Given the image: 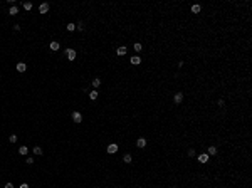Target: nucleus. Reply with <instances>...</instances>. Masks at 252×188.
<instances>
[{"mask_svg": "<svg viewBox=\"0 0 252 188\" xmlns=\"http://www.w3.org/2000/svg\"><path fill=\"white\" fill-rule=\"evenodd\" d=\"M72 121H74V123H77V124L82 121V114H81L79 111H74V113H72Z\"/></svg>", "mask_w": 252, "mask_h": 188, "instance_id": "1", "label": "nucleus"}, {"mask_svg": "<svg viewBox=\"0 0 252 188\" xmlns=\"http://www.w3.org/2000/svg\"><path fill=\"white\" fill-rule=\"evenodd\" d=\"M118 148H119V146H118L116 143H111V144H108V153H109V155H114V153L118 151Z\"/></svg>", "mask_w": 252, "mask_h": 188, "instance_id": "2", "label": "nucleus"}, {"mask_svg": "<svg viewBox=\"0 0 252 188\" xmlns=\"http://www.w3.org/2000/svg\"><path fill=\"white\" fill-rule=\"evenodd\" d=\"M182 101H183V92H177L173 96V103L175 104H182Z\"/></svg>", "mask_w": 252, "mask_h": 188, "instance_id": "3", "label": "nucleus"}, {"mask_svg": "<svg viewBox=\"0 0 252 188\" xmlns=\"http://www.w3.org/2000/svg\"><path fill=\"white\" fill-rule=\"evenodd\" d=\"M66 55H67V59H69V61H74V59H76V50H74V49H67L66 50Z\"/></svg>", "mask_w": 252, "mask_h": 188, "instance_id": "4", "label": "nucleus"}, {"mask_svg": "<svg viewBox=\"0 0 252 188\" xmlns=\"http://www.w3.org/2000/svg\"><path fill=\"white\" fill-rule=\"evenodd\" d=\"M49 9H50L49 4H40V5H39V12H40V14H47Z\"/></svg>", "mask_w": 252, "mask_h": 188, "instance_id": "5", "label": "nucleus"}, {"mask_svg": "<svg viewBox=\"0 0 252 188\" xmlns=\"http://www.w3.org/2000/svg\"><path fill=\"white\" fill-rule=\"evenodd\" d=\"M15 69L19 72H25V71H27V64H25V62H19V64L15 66Z\"/></svg>", "mask_w": 252, "mask_h": 188, "instance_id": "6", "label": "nucleus"}, {"mask_svg": "<svg viewBox=\"0 0 252 188\" xmlns=\"http://www.w3.org/2000/svg\"><path fill=\"white\" fill-rule=\"evenodd\" d=\"M197 161H200V163H207V161H208V155H207V153L198 155V156H197Z\"/></svg>", "mask_w": 252, "mask_h": 188, "instance_id": "7", "label": "nucleus"}, {"mask_svg": "<svg viewBox=\"0 0 252 188\" xmlns=\"http://www.w3.org/2000/svg\"><path fill=\"white\" fill-rule=\"evenodd\" d=\"M59 47H61V45H59V42H56V40H52V42L49 44V49L54 50V52H56V50H59Z\"/></svg>", "mask_w": 252, "mask_h": 188, "instance_id": "8", "label": "nucleus"}, {"mask_svg": "<svg viewBox=\"0 0 252 188\" xmlns=\"http://www.w3.org/2000/svg\"><path fill=\"white\" fill-rule=\"evenodd\" d=\"M129 62H131L133 66H138V64H141V59L138 57V55H133V57L129 59Z\"/></svg>", "mask_w": 252, "mask_h": 188, "instance_id": "9", "label": "nucleus"}, {"mask_svg": "<svg viewBox=\"0 0 252 188\" xmlns=\"http://www.w3.org/2000/svg\"><path fill=\"white\" fill-rule=\"evenodd\" d=\"M136 146H138V148H145V146H146V139L145 138H140L138 141H136Z\"/></svg>", "mask_w": 252, "mask_h": 188, "instance_id": "10", "label": "nucleus"}, {"mask_svg": "<svg viewBox=\"0 0 252 188\" xmlns=\"http://www.w3.org/2000/svg\"><path fill=\"white\" fill-rule=\"evenodd\" d=\"M217 151L218 149L215 148V146H208V149H207V155L210 156V155H217Z\"/></svg>", "mask_w": 252, "mask_h": 188, "instance_id": "11", "label": "nucleus"}, {"mask_svg": "<svg viewBox=\"0 0 252 188\" xmlns=\"http://www.w3.org/2000/svg\"><path fill=\"white\" fill-rule=\"evenodd\" d=\"M123 161H124V163H126V165H129V163L133 161V158H131V155H129V153H126V155L123 156Z\"/></svg>", "mask_w": 252, "mask_h": 188, "instance_id": "12", "label": "nucleus"}, {"mask_svg": "<svg viewBox=\"0 0 252 188\" xmlns=\"http://www.w3.org/2000/svg\"><path fill=\"white\" fill-rule=\"evenodd\" d=\"M19 153H20L22 156H25L29 153V148H27V146H20V148H19Z\"/></svg>", "mask_w": 252, "mask_h": 188, "instance_id": "13", "label": "nucleus"}, {"mask_svg": "<svg viewBox=\"0 0 252 188\" xmlns=\"http://www.w3.org/2000/svg\"><path fill=\"white\" fill-rule=\"evenodd\" d=\"M98 96H99V92H98V91L94 89V91H91V92H89V99L94 101V99H98Z\"/></svg>", "mask_w": 252, "mask_h": 188, "instance_id": "14", "label": "nucleus"}, {"mask_svg": "<svg viewBox=\"0 0 252 188\" xmlns=\"http://www.w3.org/2000/svg\"><path fill=\"white\" fill-rule=\"evenodd\" d=\"M200 10H202V7L198 5V4H195V5H192V12H193V14H200Z\"/></svg>", "mask_w": 252, "mask_h": 188, "instance_id": "15", "label": "nucleus"}, {"mask_svg": "<svg viewBox=\"0 0 252 188\" xmlns=\"http://www.w3.org/2000/svg\"><path fill=\"white\" fill-rule=\"evenodd\" d=\"M9 14H10V15H17V14H19V9H17L15 5H12L10 9H9Z\"/></svg>", "mask_w": 252, "mask_h": 188, "instance_id": "16", "label": "nucleus"}, {"mask_svg": "<svg viewBox=\"0 0 252 188\" xmlns=\"http://www.w3.org/2000/svg\"><path fill=\"white\" fill-rule=\"evenodd\" d=\"M116 54H118V55H124V54H126V47H124V45H123V47H118V49H116Z\"/></svg>", "mask_w": 252, "mask_h": 188, "instance_id": "17", "label": "nucleus"}, {"mask_svg": "<svg viewBox=\"0 0 252 188\" xmlns=\"http://www.w3.org/2000/svg\"><path fill=\"white\" fill-rule=\"evenodd\" d=\"M32 151H34V155H37V156H40V155H42V148H40V146H34V149H32Z\"/></svg>", "mask_w": 252, "mask_h": 188, "instance_id": "18", "label": "nucleus"}, {"mask_svg": "<svg viewBox=\"0 0 252 188\" xmlns=\"http://www.w3.org/2000/svg\"><path fill=\"white\" fill-rule=\"evenodd\" d=\"M22 7H24V9H25V10H32V2H24V4H22Z\"/></svg>", "mask_w": 252, "mask_h": 188, "instance_id": "19", "label": "nucleus"}, {"mask_svg": "<svg viewBox=\"0 0 252 188\" xmlns=\"http://www.w3.org/2000/svg\"><path fill=\"white\" fill-rule=\"evenodd\" d=\"M91 84H93V87H98V86H99V84H101V79H93V81H91Z\"/></svg>", "mask_w": 252, "mask_h": 188, "instance_id": "20", "label": "nucleus"}, {"mask_svg": "<svg viewBox=\"0 0 252 188\" xmlns=\"http://www.w3.org/2000/svg\"><path fill=\"white\" fill-rule=\"evenodd\" d=\"M67 30H69V32L76 30V24H72V22H71V24H67Z\"/></svg>", "mask_w": 252, "mask_h": 188, "instance_id": "21", "label": "nucleus"}, {"mask_svg": "<svg viewBox=\"0 0 252 188\" xmlns=\"http://www.w3.org/2000/svg\"><path fill=\"white\" fill-rule=\"evenodd\" d=\"M133 47H134V50H136V52H140V50H141V49H143V45H141V44H140V42H136V44H134V45H133Z\"/></svg>", "mask_w": 252, "mask_h": 188, "instance_id": "22", "label": "nucleus"}, {"mask_svg": "<svg viewBox=\"0 0 252 188\" xmlns=\"http://www.w3.org/2000/svg\"><path fill=\"white\" fill-rule=\"evenodd\" d=\"M9 141H10V143H15L17 141V134H10V136H9Z\"/></svg>", "mask_w": 252, "mask_h": 188, "instance_id": "23", "label": "nucleus"}, {"mask_svg": "<svg viewBox=\"0 0 252 188\" xmlns=\"http://www.w3.org/2000/svg\"><path fill=\"white\" fill-rule=\"evenodd\" d=\"M76 29H79V30H84V22H79L77 25H76Z\"/></svg>", "mask_w": 252, "mask_h": 188, "instance_id": "24", "label": "nucleus"}, {"mask_svg": "<svg viewBox=\"0 0 252 188\" xmlns=\"http://www.w3.org/2000/svg\"><path fill=\"white\" fill-rule=\"evenodd\" d=\"M188 156H195V149H193V148L188 149Z\"/></svg>", "mask_w": 252, "mask_h": 188, "instance_id": "25", "label": "nucleus"}, {"mask_svg": "<svg viewBox=\"0 0 252 188\" xmlns=\"http://www.w3.org/2000/svg\"><path fill=\"white\" fill-rule=\"evenodd\" d=\"M217 104L220 106V108H224V106H225V101H224V99H218V103H217Z\"/></svg>", "mask_w": 252, "mask_h": 188, "instance_id": "26", "label": "nucleus"}, {"mask_svg": "<svg viewBox=\"0 0 252 188\" xmlns=\"http://www.w3.org/2000/svg\"><path fill=\"white\" fill-rule=\"evenodd\" d=\"M34 163V158H27V165H32Z\"/></svg>", "mask_w": 252, "mask_h": 188, "instance_id": "27", "label": "nucleus"}, {"mask_svg": "<svg viewBox=\"0 0 252 188\" xmlns=\"http://www.w3.org/2000/svg\"><path fill=\"white\" fill-rule=\"evenodd\" d=\"M19 188H29V185H27V183H22V185H20Z\"/></svg>", "mask_w": 252, "mask_h": 188, "instance_id": "28", "label": "nucleus"}, {"mask_svg": "<svg viewBox=\"0 0 252 188\" xmlns=\"http://www.w3.org/2000/svg\"><path fill=\"white\" fill-rule=\"evenodd\" d=\"M5 188H14V185H12V183H7V185H5Z\"/></svg>", "mask_w": 252, "mask_h": 188, "instance_id": "29", "label": "nucleus"}]
</instances>
